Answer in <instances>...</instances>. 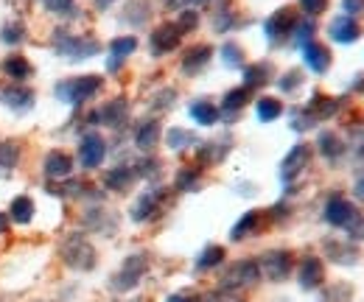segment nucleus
Segmentation results:
<instances>
[{"mask_svg": "<svg viewBox=\"0 0 364 302\" xmlns=\"http://www.w3.org/2000/svg\"><path fill=\"white\" fill-rule=\"evenodd\" d=\"M267 221H269L267 210H247L244 216L230 227V241H232V244H241V241H247V238H255V235L264 230Z\"/></svg>", "mask_w": 364, "mask_h": 302, "instance_id": "nucleus-24", "label": "nucleus"}, {"mask_svg": "<svg viewBox=\"0 0 364 302\" xmlns=\"http://www.w3.org/2000/svg\"><path fill=\"white\" fill-rule=\"evenodd\" d=\"M59 258L68 269H73L79 274H87L98 266V252H95L92 241L87 238V232H82V230L68 232L59 241Z\"/></svg>", "mask_w": 364, "mask_h": 302, "instance_id": "nucleus-2", "label": "nucleus"}, {"mask_svg": "<svg viewBox=\"0 0 364 302\" xmlns=\"http://www.w3.org/2000/svg\"><path fill=\"white\" fill-rule=\"evenodd\" d=\"M20 157H23V149L17 140H0V171L11 173L20 166Z\"/></svg>", "mask_w": 364, "mask_h": 302, "instance_id": "nucleus-45", "label": "nucleus"}, {"mask_svg": "<svg viewBox=\"0 0 364 302\" xmlns=\"http://www.w3.org/2000/svg\"><path fill=\"white\" fill-rule=\"evenodd\" d=\"M325 263L319 255H303L297 263V286L303 291H319L325 286Z\"/></svg>", "mask_w": 364, "mask_h": 302, "instance_id": "nucleus-17", "label": "nucleus"}, {"mask_svg": "<svg viewBox=\"0 0 364 302\" xmlns=\"http://www.w3.org/2000/svg\"><path fill=\"white\" fill-rule=\"evenodd\" d=\"M129 302H149V300H143V297H137V300H129Z\"/></svg>", "mask_w": 364, "mask_h": 302, "instance_id": "nucleus-61", "label": "nucleus"}, {"mask_svg": "<svg viewBox=\"0 0 364 302\" xmlns=\"http://www.w3.org/2000/svg\"><path fill=\"white\" fill-rule=\"evenodd\" d=\"M137 45H140V40H137L135 34H121V37L109 40V45H107V50H109V56H107V73H118L127 65V59L137 50Z\"/></svg>", "mask_w": 364, "mask_h": 302, "instance_id": "nucleus-21", "label": "nucleus"}, {"mask_svg": "<svg viewBox=\"0 0 364 302\" xmlns=\"http://www.w3.org/2000/svg\"><path fill=\"white\" fill-rule=\"evenodd\" d=\"M250 101H252V92H250L247 87H232V90H228V92L222 95V104H219L222 121H225V124H232V121L247 109Z\"/></svg>", "mask_w": 364, "mask_h": 302, "instance_id": "nucleus-30", "label": "nucleus"}, {"mask_svg": "<svg viewBox=\"0 0 364 302\" xmlns=\"http://www.w3.org/2000/svg\"><path fill=\"white\" fill-rule=\"evenodd\" d=\"M230 151H232V137L230 134L216 137V140H205V143L196 146V166L199 168H213V166L228 160Z\"/></svg>", "mask_w": 364, "mask_h": 302, "instance_id": "nucleus-18", "label": "nucleus"}, {"mask_svg": "<svg viewBox=\"0 0 364 302\" xmlns=\"http://www.w3.org/2000/svg\"><path fill=\"white\" fill-rule=\"evenodd\" d=\"M40 302H43V300H40Z\"/></svg>", "mask_w": 364, "mask_h": 302, "instance_id": "nucleus-62", "label": "nucleus"}, {"mask_svg": "<svg viewBox=\"0 0 364 302\" xmlns=\"http://www.w3.org/2000/svg\"><path fill=\"white\" fill-rule=\"evenodd\" d=\"M300 9H303V17L317 20L319 14L328 11V0H300Z\"/></svg>", "mask_w": 364, "mask_h": 302, "instance_id": "nucleus-51", "label": "nucleus"}, {"mask_svg": "<svg viewBox=\"0 0 364 302\" xmlns=\"http://www.w3.org/2000/svg\"><path fill=\"white\" fill-rule=\"evenodd\" d=\"M219 56H222V65H225L228 70H241V68L247 65V53H244V48L235 43V40L222 43V48H219Z\"/></svg>", "mask_w": 364, "mask_h": 302, "instance_id": "nucleus-44", "label": "nucleus"}, {"mask_svg": "<svg viewBox=\"0 0 364 302\" xmlns=\"http://www.w3.org/2000/svg\"><path fill=\"white\" fill-rule=\"evenodd\" d=\"M166 302H202L199 294H191V291H177V294H168Z\"/></svg>", "mask_w": 364, "mask_h": 302, "instance_id": "nucleus-56", "label": "nucleus"}, {"mask_svg": "<svg viewBox=\"0 0 364 302\" xmlns=\"http://www.w3.org/2000/svg\"><path fill=\"white\" fill-rule=\"evenodd\" d=\"M297 20H300V11H297L294 6H280V9H274L272 14L264 20V37H267V43L272 45V48L286 45L291 40V34H294Z\"/></svg>", "mask_w": 364, "mask_h": 302, "instance_id": "nucleus-6", "label": "nucleus"}, {"mask_svg": "<svg viewBox=\"0 0 364 302\" xmlns=\"http://www.w3.org/2000/svg\"><path fill=\"white\" fill-rule=\"evenodd\" d=\"M6 230H9V216L0 210V235H6Z\"/></svg>", "mask_w": 364, "mask_h": 302, "instance_id": "nucleus-60", "label": "nucleus"}, {"mask_svg": "<svg viewBox=\"0 0 364 302\" xmlns=\"http://www.w3.org/2000/svg\"><path fill=\"white\" fill-rule=\"evenodd\" d=\"M210 0H166V6L168 9H177V11H185V9H202V6H208Z\"/></svg>", "mask_w": 364, "mask_h": 302, "instance_id": "nucleus-55", "label": "nucleus"}, {"mask_svg": "<svg viewBox=\"0 0 364 302\" xmlns=\"http://www.w3.org/2000/svg\"><path fill=\"white\" fill-rule=\"evenodd\" d=\"M289 126L297 131V134H303V131H311L317 124H314V118L306 112V107H291V112H289Z\"/></svg>", "mask_w": 364, "mask_h": 302, "instance_id": "nucleus-49", "label": "nucleus"}, {"mask_svg": "<svg viewBox=\"0 0 364 302\" xmlns=\"http://www.w3.org/2000/svg\"><path fill=\"white\" fill-rule=\"evenodd\" d=\"M345 232H348V238H350L353 244H362L364 241V213H359V216L353 218V224H350Z\"/></svg>", "mask_w": 364, "mask_h": 302, "instance_id": "nucleus-53", "label": "nucleus"}, {"mask_svg": "<svg viewBox=\"0 0 364 302\" xmlns=\"http://www.w3.org/2000/svg\"><path fill=\"white\" fill-rule=\"evenodd\" d=\"M225 260H228V249H225L222 244H208V247L196 255L193 269H196V271H213V269H219Z\"/></svg>", "mask_w": 364, "mask_h": 302, "instance_id": "nucleus-35", "label": "nucleus"}, {"mask_svg": "<svg viewBox=\"0 0 364 302\" xmlns=\"http://www.w3.org/2000/svg\"><path fill=\"white\" fill-rule=\"evenodd\" d=\"M300 50H303V65H306L311 73L325 76V73L331 70V65H333V53H331V48H328L325 43L311 40L309 45H303Z\"/></svg>", "mask_w": 364, "mask_h": 302, "instance_id": "nucleus-28", "label": "nucleus"}, {"mask_svg": "<svg viewBox=\"0 0 364 302\" xmlns=\"http://www.w3.org/2000/svg\"><path fill=\"white\" fill-rule=\"evenodd\" d=\"M283 112H286V107H283V101H280L277 95H261V98L255 101V118H258L261 124H274Z\"/></svg>", "mask_w": 364, "mask_h": 302, "instance_id": "nucleus-37", "label": "nucleus"}, {"mask_svg": "<svg viewBox=\"0 0 364 302\" xmlns=\"http://www.w3.org/2000/svg\"><path fill=\"white\" fill-rule=\"evenodd\" d=\"M118 227H121V216L115 210L104 207V205H90L82 213V232H92V235H101V238H115Z\"/></svg>", "mask_w": 364, "mask_h": 302, "instance_id": "nucleus-12", "label": "nucleus"}, {"mask_svg": "<svg viewBox=\"0 0 364 302\" xmlns=\"http://www.w3.org/2000/svg\"><path fill=\"white\" fill-rule=\"evenodd\" d=\"M342 109V98H333V95H325V92H319L314 90L311 92V98L306 101V112L314 118V124H325V121H331L336 112Z\"/></svg>", "mask_w": 364, "mask_h": 302, "instance_id": "nucleus-29", "label": "nucleus"}, {"mask_svg": "<svg viewBox=\"0 0 364 302\" xmlns=\"http://www.w3.org/2000/svg\"><path fill=\"white\" fill-rule=\"evenodd\" d=\"M353 154H356L359 163H364V134L362 137H356V143H353Z\"/></svg>", "mask_w": 364, "mask_h": 302, "instance_id": "nucleus-58", "label": "nucleus"}, {"mask_svg": "<svg viewBox=\"0 0 364 302\" xmlns=\"http://www.w3.org/2000/svg\"><path fill=\"white\" fill-rule=\"evenodd\" d=\"M149 17H151V6H149V0H127L124 14H121V20H124L127 26L143 28V26L149 23Z\"/></svg>", "mask_w": 364, "mask_h": 302, "instance_id": "nucleus-38", "label": "nucleus"}, {"mask_svg": "<svg viewBox=\"0 0 364 302\" xmlns=\"http://www.w3.org/2000/svg\"><path fill=\"white\" fill-rule=\"evenodd\" d=\"M166 205H168V188H163V185H151L149 190H143L135 202H132L129 218H132L135 224L154 221L157 216H163Z\"/></svg>", "mask_w": 364, "mask_h": 302, "instance_id": "nucleus-9", "label": "nucleus"}, {"mask_svg": "<svg viewBox=\"0 0 364 302\" xmlns=\"http://www.w3.org/2000/svg\"><path fill=\"white\" fill-rule=\"evenodd\" d=\"M314 149L319 151V157H322L325 163H331V166H336V163H339V160L348 154V143H345V137H342L339 131H333V129L319 131Z\"/></svg>", "mask_w": 364, "mask_h": 302, "instance_id": "nucleus-27", "label": "nucleus"}, {"mask_svg": "<svg viewBox=\"0 0 364 302\" xmlns=\"http://www.w3.org/2000/svg\"><path fill=\"white\" fill-rule=\"evenodd\" d=\"M132 118V107H129V98L127 95H115L109 101H104L98 109H92L90 124L92 126H107V129L121 131Z\"/></svg>", "mask_w": 364, "mask_h": 302, "instance_id": "nucleus-10", "label": "nucleus"}, {"mask_svg": "<svg viewBox=\"0 0 364 302\" xmlns=\"http://www.w3.org/2000/svg\"><path fill=\"white\" fill-rule=\"evenodd\" d=\"M177 98H180V92H177L174 87H160V90L149 98V109H151V112H157V115L171 112V109L177 107Z\"/></svg>", "mask_w": 364, "mask_h": 302, "instance_id": "nucleus-42", "label": "nucleus"}, {"mask_svg": "<svg viewBox=\"0 0 364 302\" xmlns=\"http://www.w3.org/2000/svg\"><path fill=\"white\" fill-rule=\"evenodd\" d=\"M274 79V65L269 59H261V62H250L241 68V87H247L250 92L255 90H264L267 85H272Z\"/></svg>", "mask_w": 364, "mask_h": 302, "instance_id": "nucleus-20", "label": "nucleus"}, {"mask_svg": "<svg viewBox=\"0 0 364 302\" xmlns=\"http://www.w3.org/2000/svg\"><path fill=\"white\" fill-rule=\"evenodd\" d=\"M132 140H135V149L143 154H154V149L160 146L163 140V124L157 118H143L132 131Z\"/></svg>", "mask_w": 364, "mask_h": 302, "instance_id": "nucleus-26", "label": "nucleus"}, {"mask_svg": "<svg viewBox=\"0 0 364 302\" xmlns=\"http://www.w3.org/2000/svg\"><path fill=\"white\" fill-rule=\"evenodd\" d=\"M202 188V168L199 166H182L174 176V190L177 193H196Z\"/></svg>", "mask_w": 364, "mask_h": 302, "instance_id": "nucleus-39", "label": "nucleus"}, {"mask_svg": "<svg viewBox=\"0 0 364 302\" xmlns=\"http://www.w3.org/2000/svg\"><path fill=\"white\" fill-rule=\"evenodd\" d=\"M322 252L325 258L336 266H356L362 260V249L359 244H353L350 238H336V235H328L322 238Z\"/></svg>", "mask_w": 364, "mask_h": 302, "instance_id": "nucleus-16", "label": "nucleus"}, {"mask_svg": "<svg viewBox=\"0 0 364 302\" xmlns=\"http://www.w3.org/2000/svg\"><path fill=\"white\" fill-rule=\"evenodd\" d=\"M258 269H261V280L267 283H286L294 271V252L291 249H267L264 255H258Z\"/></svg>", "mask_w": 364, "mask_h": 302, "instance_id": "nucleus-8", "label": "nucleus"}, {"mask_svg": "<svg viewBox=\"0 0 364 302\" xmlns=\"http://www.w3.org/2000/svg\"><path fill=\"white\" fill-rule=\"evenodd\" d=\"M202 302H244L238 294H230V291H222V288H213L208 294H202Z\"/></svg>", "mask_w": 364, "mask_h": 302, "instance_id": "nucleus-52", "label": "nucleus"}, {"mask_svg": "<svg viewBox=\"0 0 364 302\" xmlns=\"http://www.w3.org/2000/svg\"><path fill=\"white\" fill-rule=\"evenodd\" d=\"M26 37H28V28H26V23H23L20 17H9V20L0 26V43L9 45V48L23 45Z\"/></svg>", "mask_w": 364, "mask_h": 302, "instance_id": "nucleus-40", "label": "nucleus"}, {"mask_svg": "<svg viewBox=\"0 0 364 302\" xmlns=\"http://www.w3.org/2000/svg\"><path fill=\"white\" fill-rule=\"evenodd\" d=\"M188 115L196 126H216L222 121V112H219V104L213 98H193L188 104Z\"/></svg>", "mask_w": 364, "mask_h": 302, "instance_id": "nucleus-31", "label": "nucleus"}, {"mask_svg": "<svg viewBox=\"0 0 364 302\" xmlns=\"http://www.w3.org/2000/svg\"><path fill=\"white\" fill-rule=\"evenodd\" d=\"M73 168H76L73 157L68 151H62V149H50L46 154V160H43V173H46L48 182H65V179H70Z\"/></svg>", "mask_w": 364, "mask_h": 302, "instance_id": "nucleus-22", "label": "nucleus"}, {"mask_svg": "<svg viewBox=\"0 0 364 302\" xmlns=\"http://www.w3.org/2000/svg\"><path fill=\"white\" fill-rule=\"evenodd\" d=\"M50 48L59 59L65 62H85L101 53V43L90 34H73L68 28H53L50 31Z\"/></svg>", "mask_w": 364, "mask_h": 302, "instance_id": "nucleus-1", "label": "nucleus"}, {"mask_svg": "<svg viewBox=\"0 0 364 302\" xmlns=\"http://www.w3.org/2000/svg\"><path fill=\"white\" fill-rule=\"evenodd\" d=\"M118 0H92V6L98 9V11H109V6H115Z\"/></svg>", "mask_w": 364, "mask_h": 302, "instance_id": "nucleus-59", "label": "nucleus"}, {"mask_svg": "<svg viewBox=\"0 0 364 302\" xmlns=\"http://www.w3.org/2000/svg\"><path fill=\"white\" fill-rule=\"evenodd\" d=\"M43 9L59 20H76L79 17V3L76 0H43Z\"/></svg>", "mask_w": 364, "mask_h": 302, "instance_id": "nucleus-47", "label": "nucleus"}, {"mask_svg": "<svg viewBox=\"0 0 364 302\" xmlns=\"http://www.w3.org/2000/svg\"><path fill=\"white\" fill-rule=\"evenodd\" d=\"M135 171L140 179H146V182H160L163 179V160L160 157H154V154H143L140 160L135 163Z\"/></svg>", "mask_w": 364, "mask_h": 302, "instance_id": "nucleus-43", "label": "nucleus"}, {"mask_svg": "<svg viewBox=\"0 0 364 302\" xmlns=\"http://www.w3.org/2000/svg\"><path fill=\"white\" fill-rule=\"evenodd\" d=\"M311 160H314V146L311 143H306V140H300V143H294L291 149H289V154L280 160V182L286 185V188H291L303 173L311 168Z\"/></svg>", "mask_w": 364, "mask_h": 302, "instance_id": "nucleus-7", "label": "nucleus"}, {"mask_svg": "<svg viewBox=\"0 0 364 302\" xmlns=\"http://www.w3.org/2000/svg\"><path fill=\"white\" fill-rule=\"evenodd\" d=\"M6 216H9V221H14V224L26 227V224H31L34 216H37V205H34V199H31V196L20 193V196H14V199L9 202Z\"/></svg>", "mask_w": 364, "mask_h": 302, "instance_id": "nucleus-33", "label": "nucleus"}, {"mask_svg": "<svg viewBox=\"0 0 364 302\" xmlns=\"http://www.w3.org/2000/svg\"><path fill=\"white\" fill-rule=\"evenodd\" d=\"M274 85H277V90H280L283 95H294L300 87L306 85V73H303L300 68H289L286 73H280V76L274 79Z\"/></svg>", "mask_w": 364, "mask_h": 302, "instance_id": "nucleus-46", "label": "nucleus"}, {"mask_svg": "<svg viewBox=\"0 0 364 302\" xmlns=\"http://www.w3.org/2000/svg\"><path fill=\"white\" fill-rule=\"evenodd\" d=\"M107 154H109V143H107V137H104L98 129H87L82 137H79L76 157H79V166H82L85 171L101 168L104 160H107Z\"/></svg>", "mask_w": 364, "mask_h": 302, "instance_id": "nucleus-11", "label": "nucleus"}, {"mask_svg": "<svg viewBox=\"0 0 364 302\" xmlns=\"http://www.w3.org/2000/svg\"><path fill=\"white\" fill-rule=\"evenodd\" d=\"M359 213H362V210H359L348 196H342V193H333V196L325 202V207H322L325 224L333 227V230H348Z\"/></svg>", "mask_w": 364, "mask_h": 302, "instance_id": "nucleus-13", "label": "nucleus"}, {"mask_svg": "<svg viewBox=\"0 0 364 302\" xmlns=\"http://www.w3.org/2000/svg\"><path fill=\"white\" fill-rule=\"evenodd\" d=\"M137 179H140V176H137V171H135V163H118V166L107 168L104 176H101L104 188H107L109 193H129V190L135 188Z\"/></svg>", "mask_w": 364, "mask_h": 302, "instance_id": "nucleus-19", "label": "nucleus"}, {"mask_svg": "<svg viewBox=\"0 0 364 302\" xmlns=\"http://www.w3.org/2000/svg\"><path fill=\"white\" fill-rule=\"evenodd\" d=\"M149 269H151V255H149L146 249L127 255L124 263H121V266L112 271V277H109V291H115V294H129V291H135L137 286L143 283V277L149 274Z\"/></svg>", "mask_w": 364, "mask_h": 302, "instance_id": "nucleus-3", "label": "nucleus"}, {"mask_svg": "<svg viewBox=\"0 0 364 302\" xmlns=\"http://www.w3.org/2000/svg\"><path fill=\"white\" fill-rule=\"evenodd\" d=\"M0 70L6 73V79L9 82H17V85H26V79H31L34 76V65L23 56V53H9L3 62H0Z\"/></svg>", "mask_w": 364, "mask_h": 302, "instance_id": "nucleus-32", "label": "nucleus"}, {"mask_svg": "<svg viewBox=\"0 0 364 302\" xmlns=\"http://www.w3.org/2000/svg\"><path fill=\"white\" fill-rule=\"evenodd\" d=\"M241 26V17H238V9L230 3V0H222L219 11L213 14V31L216 34H230L232 28Z\"/></svg>", "mask_w": 364, "mask_h": 302, "instance_id": "nucleus-36", "label": "nucleus"}, {"mask_svg": "<svg viewBox=\"0 0 364 302\" xmlns=\"http://www.w3.org/2000/svg\"><path fill=\"white\" fill-rule=\"evenodd\" d=\"M210 59H213V45H208V43L191 45V48L182 53V59H180L182 76H188V79L199 76V73H202V70L210 65Z\"/></svg>", "mask_w": 364, "mask_h": 302, "instance_id": "nucleus-25", "label": "nucleus"}, {"mask_svg": "<svg viewBox=\"0 0 364 302\" xmlns=\"http://www.w3.org/2000/svg\"><path fill=\"white\" fill-rule=\"evenodd\" d=\"M364 34L362 23L348 17V14H336L331 23H328V37L333 40L336 45H353L359 43Z\"/></svg>", "mask_w": 364, "mask_h": 302, "instance_id": "nucleus-23", "label": "nucleus"}, {"mask_svg": "<svg viewBox=\"0 0 364 302\" xmlns=\"http://www.w3.org/2000/svg\"><path fill=\"white\" fill-rule=\"evenodd\" d=\"M101 90H104V79L98 73H85V76L62 79L59 85L53 87V98L68 104V107H85Z\"/></svg>", "mask_w": 364, "mask_h": 302, "instance_id": "nucleus-4", "label": "nucleus"}, {"mask_svg": "<svg viewBox=\"0 0 364 302\" xmlns=\"http://www.w3.org/2000/svg\"><path fill=\"white\" fill-rule=\"evenodd\" d=\"M311 40H317V23H314L311 17H300V20H297V26H294V34H291V40H289V43L297 45V48H303V45H309Z\"/></svg>", "mask_w": 364, "mask_h": 302, "instance_id": "nucleus-48", "label": "nucleus"}, {"mask_svg": "<svg viewBox=\"0 0 364 302\" xmlns=\"http://www.w3.org/2000/svg\"><path fill=\"white\" fill-rule=\"evenodd\" d=\"M182 45V31L177 28L174 20H166L160 26H154V31L149 34V50L154 59H163L168 53H174Z\"/></svg>", "mask_w": 364, "mask_h": 302, "instance_id": "nucleus-14", "label": "nucleus"}, {"mask_svg": "<svg viewBox=\"0 0 364 302\" xmlns=\"http://www.w3.org/2000/svg\"><path fill=\"white\" fill-rule=\"evenodd\" d=\"M319 291H322V302H353V294H356L353 283H348V280L325 283Z\"/></svg>", "mask_w": 364, "mask_h": 302, "instance_id": "nucleus-41", "label": "nucleus"}, {"mask_svg": "<svg viewBox=\"0 0 364 302\" xmlns=\"http://www.w3.org/2000/svg\"><path fill=\"white\" fill-rule=\"evenodd\" d=\"M0 104L6 109H11L14 115H26L34 109L37 104V92L28 85H17V82H9V85L0 87Z\"/></svg>", "mask_w": 364, "mask_h": 302, "instance_id": "nucleus-15", "label": "nucleus"}, {"mask_svg": "<svg viewBox=\"0 0 364 302\" xmlns=\"http://www.w3.org/2000/svg\"><path fill=\"white\" fill-rule=\"evenodd\" d=\"M261 283V269H258V260L255 258H241L235 263H230L228 269L222 271L219 277V288L230 291V294H244L250 288H255Z\"/></svg>", "mask_w": 364, "mask_h": 302, "instance_id": "nucleus-5", "label": "nucleus"}, {"mask_svg": "<svg viewBox=\"0 0 364 302\" xmlns=\"http://www.w3.org/2000/svg\"><path fill=\"white\" fill-rule=\"evenodd\" d=\"M174 23H177V28H180L182 37H185V34H191V31H196V28H199V11L185 9V11H180V17H177Z\"/></svg>", "mask_w": 364, "mask_h": 302, "instance_id": "nucleus-50", "label": "nucleus"}, {"mask_svg": "<svg viewBox=\"0 0 364 302\" xmlns=\"http://www.w3.org/2000/svg\"><path fill=\"white\" fill-rule=\"evenodd\" d=\"M342 14H348V17H353V20H362L364 0H342Z\"/></svg>", "mask_w": 364, "mask_h": 302, "instance_id": "nucleus-54", "label": "nucleus"}, {"mask_svg": "<svg viewBox=\"0 0 364 302\" xmlns=\"http://www.w3.org/2000/svg\"><path fill=\"white\" fill-rule=\"evenodd\" d=\"M353 196H356V202H362L364 205V173L356 179V185H353Z\"/></svg>", "mask_w": 364, "mask_h": 302, "instance_id": "nucleus-57", "label": "nucleus"}, {"mask_svg": "<svg viewBox=\"0 0 364 302\" xmlns=\"http://www.w3.org/2000/svg\"><path fill=\"white\" fill-rule=\"evenodd\" d=\"M163 140H166V146L171 149V151H188V149H196L202 140H199V134L193 129H185V126H171L168 131H163Z\"/></svg>", "mask_w": 364, "mask_h": 302, "instance_id": "nucleus-34", "label": "nucleus"}]
</instances>
